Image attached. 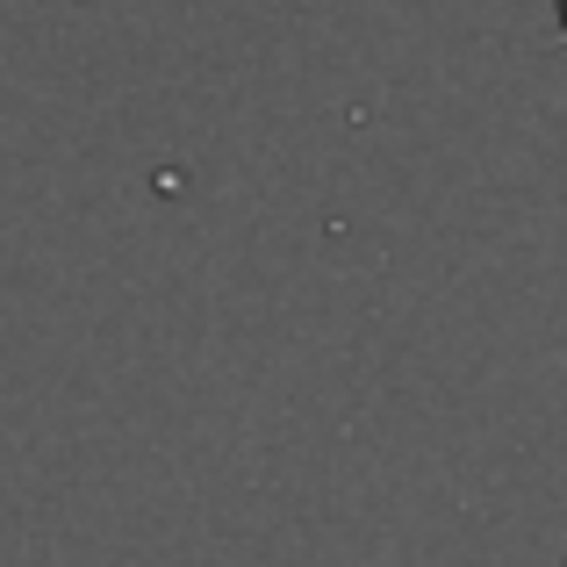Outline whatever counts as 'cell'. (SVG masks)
Instances as JSON below:
<instances>
[{
  "mask_svg": "<svg viewBox=\"0 0 567 567\" xmlns=\"http://www.w3.org/2000/svg\"><path fill=\"white\" fill-rule=\"evenodd\" d=\"M560 22H567V0H560Z\"/></svg>",
  "mask_w": 567,
  "mask_h": 567,
  "instance_id": "1",
  "label": "cell"
}]
</instances>
